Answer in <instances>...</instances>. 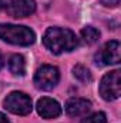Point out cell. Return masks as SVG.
<instances>
[{
    "mask_svg": "<svg viewBox=\"0 0 121 123\" xmlns=\"http://www.w3.org/2000/svg\"><path fill=\"white\" fill-rule=\"evenodd\" d=\"M43 43L53 55H61L64 52H71L73 49H76L78 40L77 36L68 29L50 27L43 36Z\"/></svg>",
    "mask_w": 121,
    "mask_h": 123,
    "instance_id": "cell-1",
    "label": "cell"
},
{
    "mask_svg": "<svg viewBox=\"0 0 121 123\" xmlns=\"http://www.w3.org/2000/svg\"><path fill=\"white\" fill-rule=\"evenodd\" d=\"M0 39L16 46H30L36 42V34L26 26L0 25Z\"/></svg>",
    "mask_w": 121,
    "mask_h": 123,
    "instance_id": "cell-2",
    "label": "cell"
},
{
    "mask_svg": "<svg viewBox=\"0 0 121 123\" xmlns=\"http://www.w3.org/2000/svg\"><path fill=\"white\" fill-rule=\"evenodd\" d=\"M100 94L104 100H117L121 94V74L120 70L107 73L100 83Z\"/></svg>",
    "mask_w": 121,
    "mask_h": 123,
    "instance_id": "cell-3",
    "label": "cell"
},
{
    "mask_svg": "<svg viewBox=\"0 0 121 123\" xmlns=\"http://www.w3.org/2000/svg\"><path fill=\"white\" fill-rule=\"evenodd\" d=\"M3 106L14 115L26 116L31 112V99L23 92H11L4 99Z\"/></svg>",
    "mask_w": 121,
    "mask_h": 123,
    "instance_id": "cell-4",
    "label": "cell"
},
{
    "mask_svg": "<svg viewBox=\"0 0 121 123\" xmlns=\"http://www.w3.org/2000/svg\"><path fill=\"white\" fill-rule=\"evenodd\" d=\"M59 79H60L59 69L54 67V66H50V64H44L36 72V74H34V85H36L37 89L51 90L59 83Z\"/></svg>",
    "mask_w": 121,
    "mask_h": 123,
    "instance_id": "cell-5",
    "label": "cell"
},
{
    "mask_svg": "<svg viewBox=\"0 0 121 123\" xmlns=\"http://www.w3.org/2000/svg\"><path fill=\"white\" fill-rule=\"evenodd\" d=\"M95 62L101 66L118 64L120 63V42L111 40L105 43L95 55Z\"/></svg>",
    "mask_w": 121,
    "mask_h": 123,
    "instance_id": "cell-6",
    "label": "cell"
},
{
    "mask_svg": "<svg viewBox=\"0 0 121 123\" xmlns=\"http://www.w3.org/2000/svg\"><path fill=\"white\" fill-rule=\"evenodd\" d=\"M6 10L9 16L11 17H16V19L27 17L36 12V1L34 0H14L9 4Z\"/></svg>",
    "mask_w": 121,
    "mask_h": 123,
    "instance_id": "cell-7",
    "label": "cell"
},
{
    "mask_svg": "<svg viewBox=\"0 0 121 123\" xmlns=\"http://www.w3.org/2000/svg\"><path fill=\"white\" fill-rule=\"evenodd\" d=\"M37 113L44 119H54L61 115V106L54 99L41 97L37 102Z\"/></svg>",
    "mask_w": 121,
    "mask_h": 123,
    "instance_id": "cell-8",
    "label": "cell"
},
{
    "mask_svg": "<svg viewBox=\"0 0 121 123\" xmlns=\"http://www.w3.org/2000/svg\"><path fill=\"white\" fill-rule=\"evenodd\" d=\"M91 109V103L87 99H80V97H73L66 103V112L70 117H78L86 115Z\"/></svg>",
    "mask_w": 121,
    "mask_h": 123,
    "instance_id": "cell-9",
    "label": "cell"
},
{
    "mask_svg": "<svg viewBox=\"0 0 121 123\" xmlns=\"http://www.w3.org/2000/svg\"><path fill=\"white\" fill-rule=\"evenodd\" d=\"M9 67H10L11 73L23 76L26 73V62H24V57L22 55H13L10 57V60H9Z\"/></svg>",
    "mask_w": 121,
    "mask_h": 123,
    "instance_id": "cell-10",
    "label": "cell"
},
{
    "mask_svg": "<svg viewBox=\"0 0 121 123\" xmlns=\"http://www.w3.org/2000/svg\"><path fill=\"white\" fill-rule=\"evenodd\" d=\"M73 74H74V77H76L77 80H80L81 83H87V82H90L91 80L90 70H88L86 66H83V64H77V66H74V69H73Z\"/></svg>",
    "mask_w": 121,
    "mask_h": 123,
    "instance_id": "cell-11",
    "label": "cell"
},
{
    "mask_svg": "<svg viewBox=\"0 0 121 123\" xmlns=\"http://www.w3.org/2000/svg\"><path fill=\"white\" fill-rule=\"evenodd\" d=\"M81 37L83 40L87 43V44H94L98 37H100V31L97 30L95 27H91V26H87L81 30Z\"/></svg>",
    "mask_w": 121,
    "mask_h": 123,
    "instance_id": "cell-12",
    "label": "cell"
},
{
    "mask_svg": "<svg viewBox=\"0 0 121 123\" xmlns=\"http://www.w3.org/2000/svg\"><path fill=\"white\" fill-rule=\"evenodd\" d=\"M80 123H107V117L103 112H97V113H93L90 116L84 117Z\"/></svg>",
    "mask_w": 121,
    "mask_h": 123,
    "instance_id": "cell-13",
    "label": "cell"
},
{
    "mask_svg": "<svg viewBox=\"0 0 121 123\" xmlns=\"http://www.w3.org/2000/svg\"><path fill=\"white\" fill-rule=\"evenodd\" d=\"M103 3H104L105 6H111V7H116V6H118L120 0H103Z\"/></svg>",
    "mask_w": 121,
    "mask_h": 123,
    "instance_id": "cell-14",
    "label": "cell"
},
{
    "mask_svg": "<svg viewBox=\"0 0 121 123\" xmlns=\"http://www.w3.org/2000/svg\"><path fill=\"white\" fill-rule=\"evenodd\" d=\"M11 3V0H0V9H3V7H9V4Z\"/></svg>",
    "mask_w": 121,
    "mask_h": 123,
    "instance_id": "cell-15",
    "label": "cell"
},
{
    "mask_svg": "<svg viewBox=\"0 0 121 123\" xmlns=\"http://www.w3.org/2000/svg\"><path fill=\"white\" fill-rule=\"evenodd\" d=\"M0 123H10L9 122V119H7L3 113H0Z\"/></svg>",
    "mask_w": 121,
    "mask_h": 123,
    "instance_id": "cell-16",
    "label": "cell"
},
{
    "mask_svg": "<svg viewBox=\"0 0 121 123\" xmlns=\"http://www.w3.org/2000/svg\"><path fill=\"white\" fill-rule=\"evenodd\" d=\"M1 67H3V56L0 55V69H1Z\"/></svg>",
    "mask_w": 121,
    "mask_h": 123,
    "instance_id": "cell-17",
    "label": "cell"
}]
</instances>
